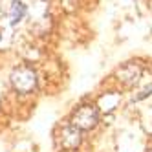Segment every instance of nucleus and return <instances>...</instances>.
I'll return each instance as SVG.
<instances>
[{
  "label": "nucleus",
  "mask_w": 152,
  "mask_h": 152,
  "mask_svg": "<svg viewBox=\"0 0 152 152\" xmlns=\"http://www.w3.org/2000/svg\"><path fill=\"white\" fill-rule=\"evenodd\" d=\"M11 84L18 94H29L37 86V73L31 66L20 64L11 73Z\"/></svg>",
  "instance_id": "1"
},
{
  "label": "nucleus",
  "mask_w": 152,
  "mask_h": 152,
  "mask_svg": "<svg viewBox=\"0 0 152 152\" xmlns=\"http://www.w3.org/2000/svg\"><path fill=\"white\" fill-rule=\"evenodd\" d=\"M97 123H99V110L95 104H81L72 115V125L79 130H92Z\"/></svg>",
  "instance_id": "2"
},
{
  "label": "nucleus",
  "mask_w": 152,
  "mask_h": 152,
  "mask_svg": "<svg viewBox=\"0 0 152 152\" xmlns=\"http://www.w3.org/2000/svg\"><path fill=\"white\" fill-rule=\"evenodd\" d=\"M59 141H61V147L64 150H75V148L81 145V130L75 128L73 125L64 126L62 132H61Z\"/></svg>",
  "instance_id": "3"
},
{
  "label": "nucleus",
  "mask_w": 152,
  "mask_h": 152,
  "mask_svg": "<svg viewBox=\"0 0 152 152\" xmlns=\"http://www.w3.org/2000/svg\"><path fill=\"white\" fill-rule=\"evenodd\" d=\"M141 75V68L136 66V64H125V66L119 70V77H121V81L125 84H134L137 81V77Z\"/></svg>",
  "instance_id": "4"
},
{
  "label": "nucleus",
  "mask_w": 152,
  "mask_h": 152,
  "mask_svg": "<svg viewBox=\"0 0 152 152\" xmlns=\"http://www.w3.org/2000/svg\"><path fill=\"white\" fill-rule=\"evenodd\" d=\"M26 15V6L22 2H18V0H15V2L11 4V22L17 24L18 20H22Z\"/></svg>",
  "instance_id": "5"
}]
</instances>
